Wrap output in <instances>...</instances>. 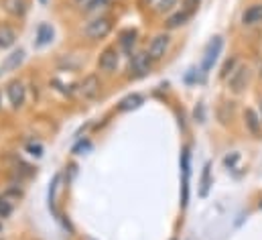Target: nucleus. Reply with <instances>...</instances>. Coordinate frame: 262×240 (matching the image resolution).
<instances>
[{"label":"nucleus","mask_w":262,"mask_h":240,"mask_svg":"<svg viewBox=\"0 0 262 240\" xmlns=\"http://www.w3.org/2000/svg\"><path fill=\"white\" fill-rule=\"evenodd\" d=\"M112 27H114V21L110 16H96L83 27V35L90 41H100L112 33Z\"/></svg>","instance_id":"obj_1"},{"label":"nucleus","mask_w":262,"mask_h":240,"mask_svg":"<svg viewBox=\"0 0 262 240\" xmlns=\"http://www.w3.org/2000/svg\"><path fill=\"white\" fill-rule=\"evenodd\" d=\"M130 71L134 77H144L152 71V57L148 55V51H138L130 55Z\"/></svg>","instance_id":"obj_2"},{"label":"nucleus","mask_w":262,"mask_h":240,"mask_svg":"<svg viewBox=\"0 0 262 240\" xmlns=\"http://www.w3.org/2000/svg\"><path fill=\"white\" fill-rule=\"evenodd\" d=\"M222 49H224V39H222V37H213V39L207 43L205 53H203V63H201L203 73H207V71L213 67V63L217 61L220 53H222Z\"/></svg>","instance_id":"obj_3"},{"label":"nucleus","mask_w":262,"mask_h":240,"mask_svg":"<svg viewBox=\"0 0 262 240\" xmlns=\"http://www.w3.org/2000/svg\"><path fill=\"white\" fill-rule=\"evenodd\" d=\"M181 173H183V179H181V204L185 208L187 202H189V177H191V155H189L187 149H183V153H181Z\"/></svg>","instance_id":"obj_4"},{"label":"nucleus","mask_w":262,"mask_h":240,"mask_svg":"<svg viewBox=\"0 0 262 240\" xmlns=\"http://www.w3.org/2000/svg\"><path fill=\"white\" fill-rule=\"evenodd\" d=\"M169 45H171V37L167 33H161V35H155L152 41L148 43V55L152 57V61H159L163 59L169 51Z\"/></svg>","instance_id":"obj_5"},{"label":"nucleus","mask_w":262,"mask_h":240,"mask_svg":"<svg viewBox=\"0 0 262 240\" xmlns=\"http://www.w3.org/2000/svg\"><path fill=\"white\" fill-rule=\"evenodd\" d=\"M118 63H120V51L116 47H106L98 57V69L106 73H114L118 69Z\"/></svg>","instance_id":"obj_6"},{"label":"nucleus","mask_w":262,"mask_h":240,"mask_svg":"<svg viewBox=\"0 0 262 240\" xmlns=\"http://www.w3.org/2000/svg\"><path fill=\"white\" fill-rule=\"evenodd\" d=\"M6 96H8V102H10V106H12L14 110L23 108V104H25V100H27V88H25V84L18 82V79L10 82V84L6 86Z\"/></svg>","instance_id":"obj_7"},{"label":"nucleus","mask_w":262,"mask_h":240,"mask_svg":"<svg viewBox=\"0 0 262 240\" xmlns=\"http://www.w3.org/2000/svg\"><path fill=\"white\" fill-rule=\"evenodd\" d=\"M248 77H250V69L246 67V65H238L230 75H228V84H230V88H232V92H242L244 88H246V84H248Z\"/></svg>","instance_id":"obj_8"},{"label":"nucleus","mask_w":262,"mask_h":240,"mask_svg":"<svg viewBox=\"0 0 262 240\" xmlns=\"http://www.w3.org/2000/svg\"><path fill=\"white\" fill-rule=\"evenodd\" d=\"M100 88H102V82L96 73H90L88 77H83V82L79 84V94L85 98V100H94L98 94H100Z\"/></svg>","instance_id":"obj_9"},{"label":"nucleus","mask_w":262,"mask_h":240,"mask_svg":"<svg viewBox=\"0 0 262 240\" xmlns=\"http://www.w3.org/2000/svg\"><path fill=\"white\" fill-rule=\"evenodd\" d=\"M0 6L4 12H8L10 16H25L27 10H29V2L27 0H0Z\"/></svg>","instance_id":"obj_10"},{"label":"nucleus","mask_w":262,"mask_h":240,"mask_svg":"<svg viewBox=\"0 0 262 240\" xmlns=\"http://www.w3.org/2000/svg\"><path fill=\"white\" fill-rule=\"evenodd\" d=\"M53 35H55V31H53V27H51V25H47V23L39 25L37 35H35V47H37V49L47 47V45L53 41Z\"/></svg>","instance_id":"obj_11"},{"label":"nucleus","mask_w":262,"mask_h":240,"mask_svg":"<svg viewBox=\"0 0 262 240\" xmlns=\"http://www.w3.org/2000/svg\"><path fill=\"white\" fill-rule=\"evenodd\" d=\"M25 61V51L23 49H14L12 53H8L4 61H2V65H0V71L2 73H6V71H14V69H18V65Z\"/></svg>","instance_id":"obj_12"},{"label":"nucleus","mask_w":262,"mask_h":240,"mask_svg":"<svg viewBox=\"0 0 262 240\" xmlns=\"http://www.w3.org/2000/svg\"><path fill=\"white\" fill-rule=\"evenodd\" d=\"M242 23H244L246 27L260 25V23H262V2L248 6V8L242 12Z\"/></svg>","instance_id":"obj_13"},{"label":"nucleus","mask_w":262,"mask_h":240,"mask_svg":"<svg viewBox=\"0 0 262 240\" xmlns=\"http://www.w3.org/2000/svg\"><path fill=\"white\" fill-rule=\"evenodd\" d=\"M193 16V12H189V10H185V8H181V10H177V12H173L169 18H167V29H179V27H183L185 23H189V18Z\"/></svg>","instance_id":"obj_14"},{"label":"nucleus","mask_w":262,"mask_h":240,"mask_svg":"<svg viewBox=\"0 0 262 240\" xmlns=\"http://www.w3.org/2000/svg\"><path fill=\"white\" fill-rule=\"evenodd\" d=\"M16 43V31L8 25H0V49H10Z\"/></svg>","instance_id":"obj_15"},{"label":"nucleus","mask_w":262,"mask_h":240,"mask_svg":"<svg viewBox=\"0 0 262 240\" xmlns=\"http://www.w3.org/2000/svg\"><path fill=\"white\" fill-rule=\"evenodd\" d=\"M142 102H144V98H142L140 94H130V96H126V98H122V100H120L118 110H120V112H130V110L140 108V106H142Z\"/></svg>","instance_id":"obj_16"},{"label":"nucleus","mask_w":262,"mask_h":240,"mask_svg":"<svg viewBox=\"0 0 262 240\" xmlns=\"http://www.w3.org/2000/svg\"><path fill=\"white\" fill-rule=\"evenodd\" d=\"M136 37H138V33H136L134 29H126V31L120 35L118 45H120V49H122L126 55H130L132 53V47L136 45Z\"/></svg>","instance_id":"obj_17"},{"label":"nucleus","mask_w":262,"mask_h":240,"mask_svg":"<svg viewBox=\"0 0 262 240\" xmlns=\"http://www.w3.org/2000/svg\"><path fill=\"white\" fill-rule=\"evenodd\" d=\"M244 120H246V126H248V130H250L252 134H258V132H260L262 120L258 118V114H256L252 108H246V112H244Z\"/></svg>","instance_id":"obj_18"},{"label":"nucleus","mask_w":262,"mask_h":240,"mask_svg":"<svg viewBox=\"0 0 262 240\" xmlns=\"http://www.w3.org/2000/svg\"><path fill=\"white\" fill-rule=\"evenodd\" d=\"M209 169H211V165L205 163V167H203V175H201V189H199V195H201V197H205L207 191H209Z\"/></svg>","instance_id":"obj_19"},{"label":"nucleus","mask_w":262,"mask_h":240,"mask_svg":"<svg viewBox=\"0 0 262 240\" xmlns=\"http://www.w3.org/2000/svg\"><path fill=\"white\" fill-rule=\"evenodd\" d=\"M177 2L179 0H157V12L159 14H165V12H171L175 6H177Z\"/></svg>","instance_id":"obj_20"},{"label":"nucleus","mask_w":262,"mask_h":240,"mask_svg":"<svg viewBox=\"0 0 262 240\" xmlns=\"http://www.w3.org/2000/svg\"><path fill=\"white\" fill-rule=\"evenodd\" d=\"M108 4H110V0H92V2L83 8V12H98V10L106 8Z\"/></svg>","instance_id":"obj_21"},{"label":"nucleus","mask_w":262,"mask_h":240,"mask_svg":"<svg viewBox=\"0 0 262 240\" xmlns=\"http://www.w3.org/2000/svg\"><path fill=\"white\" fill-rule=\"evenodd\" d=\"M27 153L33 157H43V145L41 143H27Z\"/></svg>","instance_id":"obj_22"},{"label":"nucleus","mask_w":262,"mask_h":240,"mask_svg":"<svg viewBox=\"0 0 262 240\" xmlns=\"http://www.w3.org/2000/svg\"><path fill=\"white\" fill-rule=\"evenodd\" d=\"M59 175H55V179L51 183V187H49V206L53 208V204H55V191H57V185H59Z\"/></svg>","instance_id":"obj_23"},{"label":"nucleus","mask_w":262,"mask_h":240,"mask_svg":"<svg viewBox=\"0 0 262 240\" xmlns=\"http://www.w3.org/2000/svg\"><path fill=\"white\" fill-rule=\"evenodd\" d=\"M92 149V143L90 141H79L75 147H73V153L75 155H81V153H85V151H90Z\"/></svg>","instance_id":"obj_24"},{"label":"nucleus","mask_w":262,"mask_h":240,"mask_svg":"<svg viewBox=\"0 0 262 240\" xmlns=\"http://www.w3.org/2000/svg\"><path fill=\"white\" fill-rule=\"evenodd\" d=\"M236 63H238V59L236 57H232L230 61H226V65H224V69H222V77H228L234 69H236Z\"/></svg>","instance_id":"obj_25"},{"label":"nucleus","mask_w":262,"mask_h":240,"mask_svg":"<svg viewBox=\"0 0 262 240\" xmlns=\"http://www.w3.org/2000/svg\"><path fill=\"white\" fill-rule=\"evenodd\" d=\"M10 212H12V206L8 204V199H0V218L10 216Z\"/></svg>","instance_id":"obj_26"},{"label":"nucleus","mask_w":262,"mask_h":240,"mask_svg":"<svg viewBox=\"0 0 262 240\" xmlns=\"http://www.w3.org/2000/svg\"><path fill=\"white\" fill-rule=\"evenodd\" d=\"M238 159H240V153H232V155H228V157L224 159V165L232 169V167H234V165L238 163Z\"/></svg>","instance_id":"obj_27"},{"label":"nucleus","mask_w":262,"mask_h":240,"mask_svg":"<svg viewBox=\"0 0 262 240\" xmlns=\"http://www.w3.org/2000/svg\"><path fill=\"white\" fill-rule=\"evenodd\" d=\"M199 2H201V0H183V8L189 10V12H195Z\"/></svg>","instance_id":"obj_28"},{"label":"nucleus","mask_w":262,"mask_h":240,"mask_svg":"<svg viewBox=\"0 0 262 240\" xmlns=\"http://www.w3.org/2000/svg\"><path fill=\"white\" fill-rule=\"evenodd\" d=\"M90 2H92V0H75V4H77V6L81 8V10H83V8H85V6L90 4Z\"/></svg>","instance_id":"obj_29"},{"label":"nucleus","mask_w":262,"mask_h":240,"mask_svg":"<svg viewBox=\"0 0 262 240\" xmlns=\"http://www.w3.org/2000/svg\"><path fill=\"white\" fill-rule=\"evenodd\" d=\"M39 2H41L43 6H45V4H49V0H39Z\"/></svg>","instance_id":"obj_30"},{"label":"nucleus","mask_w":262,"mask_h":240,"mask_svg":"<svg viewBox=\"0 0 262 240\" xmlns=\"http://www.w3.org/2000/svg\"><path fill=\"white\" fill-rule=\"evenodd\" d=\"M0 108H2V98H0Z\"/></svg>","instance_id":"obj_31"},{"label":"nucleus","mask_w":262,"mask_h":240,"mask_svg":"<svg viewBox=\"0 0 262 240\" xmlns=\"http://www.w3.org/2000/svg\"><path fill=\"white\" fill-rule=\"evenodd\" d=\"M260 114H262V102H260Z\"/></svg>","instance_id":"obj_32"},{"label":"nucleus","mask_w":262,"mask_h":240,"mask_svg":"<svg viewBox=\"0 0 262 240\" xmlns=\"http://www.w3.org/2000/svg\"><path fill=\"white\" fill-rule=\"evenodd\" d=\"M85 240H94V238H85Z\"/></svg>","instance_id":"obj_33"},{"label":"nucleus","mask_w":262,"mask_h":240,"mask_svg":"<svg viewBox=\"0 0 262 240\" xmlns=\"http://www.w3.org/2000/svg\"><path fill=\"white\" fill-rule=\"evenodd\" d=\"M148 2H152V0H148Z\"/></svg>","instance_id":"obj_34"},{"label":"nucleus","mask_w":262,"mask_h":240,"mask_svg":"<svg viewBox=\"0 0 262 240\" xmlns=\"http://www.w3.org/2000/svg\"><path fill=\"white\" fill-rule=\"evenodd\" d=\"M260 208H262V204H260Z\"/></svg>","instance_id":"obj_35"}]
</instances>
